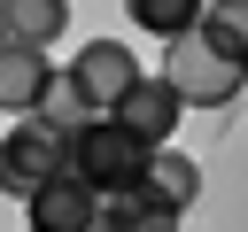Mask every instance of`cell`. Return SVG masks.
I'll return each mask as SVG.
<instances>
[{
  "label": "cell",
  "mask_w": 248,
  "mask_h": 232,
  "mask_svg": "<svg viewBox=\"0 0 248 232\" xmlns=\"http://www.w3.org/2000/svg\"><path fill=\"white\" fill-rule=\"evenodd\" d=\"M70 77H78V85H85V101H93V108L108 116V108L124 101V85L140 77V54H132L124 39H93V46H85V54L70 62Z\"/></svg>",
  "instance_id": "8992f818"
},
{
  "label": "cell",
  "mask_w": 248,
  "mask_h": 232,
  "mask_svg": "<svg viewBox=\"0 0 248 232\" xmlns=\"http://www.w3.org/2000/svg\"><path fill=\"white\" fill-rule=\"evenodd\" d=\"M46 178H62V139H54L46 124H16V131L0 139V193H8V201H31Z\"/></svg>",
  "instance_id": "3957f363"
},
{
  "label": "cell",
  "mask_w": 248,
  "mask_h": 232,
  "mask_svg": "<svg viewBox=\"0 0 248 232\" xmlns=\"http://www.w3.org/2000/svg\"><path fill=\"white\" fill-rule=\"evenodd\" d=\"M46 77H54L46 46H23V39L0 46V108H8V116H31V101L46 93Z\"/></svg>",
  "instance_id": "52a82bcc"
},
{
  "label": "cell",
  "mask_w": 248,
  "mask_h": 232,
  "mask_svg": "<svg viewBox=\"0 0 248 232\" xmlns=\"http://www.w3.org/2000/svg\"><path fill=\"white\" fill-rule=\"evenodd\" d=\"M93 116H101V108L85 101V85H78L70 70H54V77H46V93L31 101V124H46V131H54L62 147H70V139H78V131L93 124Z\"/></svg>",
  "instance_id": "ba28073f"
},
{
  "label": "cell",
  "mask_w": 248,
  "mask_h": 232,
  "mask_svg": "<svg viewBox=\"0 0 248 232\" xmlns=\"http://www.w3.org/2000/svg\"><path fill=\"white\" fill-rule=\"evenodd\" d=\"M93 217H101V193H93L85 178H70V170L46 178V186L23 201V224H31V232H85Z\"/></svg>",
  "instance_id": "5b68a950"
},
{
  "label": "cell",
  "mask_w": 248,
  "mask_h": 232,
  "mask_svg": "<svg viewBox=\"0 0 248 232\" xmlns=\"http://www.w3.org/2000/svg\"><path fill=\"white\" fill-rule=\"evenodd\" d=\"M101 209H108V217H124L132 232H178V224H186V217H178V209H163L140 178H132V186H116V193H101Z\"/></svg>",
  "instance_id": "30bf717a"
},
{
  "label": "cell",
  "mask_w": 248,
  "mask_h": 232,
  "mask_svg": "<svg viewBox=\"0 0 248 232\" xmlns=\"http://www.w3.org/2000/svg\"><path fill=\"white\" fill-rule=\"evenodd\" d=\"M108 116H116L124 131H140L147 147H163V139L178 131V116H186V101H178V85H170V77H147V70H140V77L124 85V101H116Z\"/></svg>",
  "instance_id": "277c9868"
},
{
  "label": "cell",
  "mask_w": 248,
  "mask_h": 232,
  "mask_svg": "<svg viewBox=\"0 0 248 232\" xmlns=\"http://www.w3.org/2000/svg\"><path fill=\"white\" fill-rule=\"evenodd\" d=\"M23 232H31V224H23Z\"/></svg>",
  "instance_id": "2e32d148"
},
{
  "label": "cell",
  "mask_w": 248,
  "mask_h": 232,
  "mask_svg": "<svg viewBox=\"0 0 248 232\" xmlns=\"http://www.w3.org/2000/svg\"><path fill=\"white\" fill-rule=\"evenodd\" d=\"M140 186H147L163 209H178V217H186V209H194V193H202V162H194V155L155 147V155H147V170H140Z\"/></svg>",
  "instance_id": "9c48e42d"
},
{
  "label": "cell",
  "mask_w": 248,
  "mask_h": 232,
  "mask_svg": "<svg viewBox=\"0 0 248 232\" xmlns=\"http://www.w3.org/2000/svg\"><path fill=\"white\" fill-rule=\"evenodd\" d=\"M194 31L248 70V0H202V23H194Z\"/></svg>",
  "instance_id": "8fae6325"
},
{
  "label": "cell",
  "mask_w": 248,
  "mask_h": 232,
  "mask_svg": "<svg viewBox=\"0 0 248 232\" xmlns=\"http://www.w3.org/2000/svg\"><path fill=\"white\" fill-rule=\"evenodd\" d=\"M147 155H155V147H147L140 131H124L116 116H93V124L62 147V170H70V178H85L93 193H116V186H132V178L147 170Z\"/></svg>",
  "instance_id": "6da1fadb"
},
{
  "label": "cell",
  "mask_w": 248,
  "mask_h": 232,
  "mask_svg": "<svg viewBox=\"0 0 248 232\" xmlns=\"http://www.w3.org/2000/svg\"><path fill=\"white\" fill-rule=\"evenodd\" d=\"M85 232H132V224H124V217H108V209H101V217H93V224H85Z\"/></svg>",
  "instance_id": "5bb4252c"
},
{
  "label": "cell",
  "mask_w": 248,
  "mask_h": 232,
  "mask_svg": "<svg viewBox=\"0 0 248 232\" xmlns=\"http://www.w3.org/2000/svg\"><path fill=\"white\" fill-rule=\"evenodd\" d=\"M8 39H16V31H8V0H0V46H8Z\"/></svg>",
  "instance_id": "9a60e30c"
},
{
  "label": "cell",
  "mask_w": 248,
  "mask_h": 232,
  "mask_svg": "<svg viewBox=\"0 0 248 232\" xmlns=\"http://www.w3.org/2000/svg\"><path fill=\"white\" fill-rule=\"evenodd\" d=\"M124 8H132V23L155 31V39H186V31L202 23V0H124Z\"/></svg>",
  "instance_id": "4fadbf2b"
},
{
  "label": "cell",
  "mask_w": 248,
  "mask_h": 232,
  "mask_svg": "<svg viewBox=\"0 0 248 232\" xmlns=\"http://www.w3.org/2000/svg\"><path fill=\"white\" fill-rule=\"evenodd\" d=\"M62 23H70V0H8V31L23 46H54Z\"/></svg>",
  "instance_id": "7c38bea8"
},
{
  "label": "cell",
  "mask_w": 248,
  "mask_h": 232,
  "mask_svg": "<svg viewBox=\"0 0 248 232\" xmlns=\"http://www.w3.org/2000/svg\"><path fill=\"white\" fill-rule=\"evenodd\" d=\"M163 77L178 85V101H186V108H225V101L248 85V70H240L232 54H217L202 31H186V39H163Z\"/></svg>",
  "instance_id": "7a4b0ae2"
}]
</instances>
